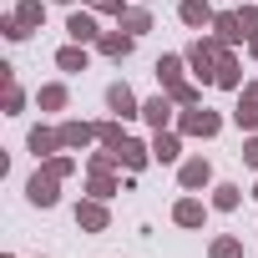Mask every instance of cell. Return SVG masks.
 <instances>
[{"label":"cell","mask_w":258,"mask_h":258,"mask_svg":"<svg viewBox=\"0 0 258 258\" xmlns=\"http://www.w3.org/2000/svg\"><path fill=\"white\" fill-rule=\"evenodd\" d=\"M187 61H192V71H198L203 81H213V76H218V61H223V41H218V36H213V41H192Z\"/></svg>","instance_id":"1"},{"label":"cell","mask_w":258,"mask_h":258,"mask_svg":"<svg viewBox=\"0 0 258 258\" xmlns=\"http://www.w3.org/2000/svg\"><path fill=\"white\" fill-rule=\"evenodd\" d=\"M218 126H223V116L208 111V106H187L182 111V132L187 137H218Z\"/></svg>","instance_id":"2"},{"label":"cell","mask_w":258,"mask_h":258,"mask_svg":"<svg viewBox=\"0 0 258 258\" xmlns=\"http://www.w3.org/2000/svg\"><path fill=\"white\" fill-rule=\"evenodd\" d=\"M56 182H61V177H56L51 167H46V172H36V177H31V187H26V192H31V203H36V208H56V198H61V192H56Z\"/></svg>","instance_id":"3"},{"label":"cell","mask_w":258,"mask_h":258,"mask_svg":"<svg viewBox=\"0 0 258 258\" xmlns=\"http://www.w3.org/2000/svg\"><path fill=\"white\" fill-rule=\"evenodd\" d=\"M106 106H111L116 116H142V106H137V96H132V86H126V81H116V86L106 91Z\"/></svg>","instance_id":"4"},{"label":"cell","mask_w":258,"mask_h":258,"mask_svg":"<svg viewBox=\"0 0 258 258\" xmlns=\"http://www.w3.org/2000/svg\"><path fill=\"white\" fill-rule=\"evenodd\" d=\"M101 56H111V61H121V56H132V46H137V36H121V31H106L101 41Z\"/></svg>","instance_id":"5"},{"label":"cell","mask_w":258,"mask_h":258,"mask_svg":"<svg viewBox=\"0 0 258 258\" xmlns=\"http://www.w3.org/2000/svg\"><path fill=\"white\" fill-rule=\"evenodd\" d=\"M238 126H248V132H258V86H243V101H238Z\"/></svg>","instance_id":"6"},{"label":"cell","mask_w":258,"mask_h":258,"mask_svg":"<svg viewBox=\"0 0 258 258\" xmlns=\"http://www.w3.org/2000/svg\"><path fill=\"white\" fill-rule=\"evenodd\" d=\"M66 31H71V41H76V46H86V41H101V31H96V21H91L86 11H76V16L66 21Z\"/></svg>","instance_id":"7"},{"label":"cell","mask_w":258,"mask_h":258,"mask_svg":"<svg viewBox=\"0 0 258 258\" xmlns=\"http://www.w3.org/2000/svg\"><path fill=\"white\" fill-rule=\"evenodd\" d=\"M182 21L192 26V31H203V26H213V6H208V0H182Z\"/></svg>","instance_id":"8"},{"label":"cell","mask_w":258,"mask_h":258,"mask_svg":"<svg viewBox=\"0 0 258 258\" xmlns=\"http://www.w3.org/2000/svg\"><path fill=\"white\" fill-rule=\"evenodd\" d=\"M213 31H218V41H223V46L243 41V21H238V11H228V16H213Z\"/></svg>","instance_id":"9"},{"label":"cell","mask_w":258,"mask_h":258,"mask_svg":"<svg viewBox=\"0 0 258 258\" xmlns=\"http://www.w3.org/2000/svg\"><path fill=\"white\" fill-rule=\"evenodd\" d=\"M213 182V167H208V157H192V162H182V187H208Z\"/></svg>","instance_id":"10"},{"label":"cell","mask_w":258,"mask_h":258,"mask_svg":"<svg viewBox=\"0 0 258 258\" xmlns=\"http://www.w3.org/2000/svg\"><path fill=\"white\" fill-rule=\"evenodd\" d=\"M147 157H152V147H142V142H132V137H126L121 147H116V162H126V167H147Z\"/></svg>","instance_id":"11"},{"label":"cell","mask_w":258,"mask_h":258,"mask_svg":"<svg viewBox=\"0 0 258 258\" xmlns=\"http://www.w3.org/2000/svg\"><path fill=\"white\" fill-rule=\"evenodd\" d=\"M142 116H147L157 132H162V126H167V116H172V96H152V101H142Z\"/></svg>","instance_id":"12"},{"label":"cell","mask_w":258,"mask_h":258,"mask_svg":"<svg viewBox=\"0 0 258 258\" xmlns=\"http://www.w3.org/2000/svg\"><path fill=\"white\" fill-rule=\"evenodd\" d=\"M96 137V126H86V121H66L61 126V147H86Z\"/></svg>","instance_id":"13"},{"label":"cell","mask_w":258,"mask_h":258,"mask_svg":"<svg viewBox=\"0 0 258 258\" xmlns=\"http://www.w3.org/2000/svg\"><path fill=\"white\" fill-rule=\"evenodd\" d=\"M172 218H177L182 228H203V203H198V198H182V203L172 208Z\"/></svg>","instance_id":"14"},{"label":"cell","mask_w":258,"mask_h":258,"mask_svg":"<svg viewBox=\"0 0 258 258\" xmlns=\"http://www.w3.org/2000/svg\"><path fill=\"white\" fill-rule=\"evenodd\" d=\"M76 223L91 228V233H101V228H106V208H101V203H81V208H76Z\"/></svg>","instance_id":"15"},{"label":"cell","mask_w":258,"mask_h":258,"mask_svg":"<svg viewBox=\"0 0 258 258\" xmlns=\"http://www.w3.org/2000/svg\"><path fill=\"white\" fill-rule=\"evenodd\" d=\"M56 147H61V132H46V126L31 132V152H36V157H51Z\"/></svg>","instance_id":"16"},{"label":"cell","mask_w":258,"mask_h":258,"mask_svg":"<svg viewBox=\"0 0 258 258\" xmlns=\"http://www.w3.org/2000/svg\"><path fill=\"white\" fill-rule=\"evenodd\" d=\"M177 76H182V56H162V61H157V81L172 91V86H182Z\"/></svg>","instance_id":"17"},{"label":"cell","mask_w":258,"mask_h":258,"mask_svg":"<svg viewBox=\"0 0 258 258\" xmlns=\"http://www.w3.org/2000/svg\"><path fill=\"white\" fill-rule=\"evenodd\" d=\"M16 21H21L26 31H36V26L46 21V6H41V0H21V11H16Z\"/></svg>","instance_id":"18"},{"label":"cell","mask_w":258,"mask_h":258,"mask_svg":"<svg viewBox=\"0 0 258 258\" xmlns=\"http://www.w3.org/2000/svg\"><path fill=\"white\" fill-rule=\"evenodd\" d=\"M213 81H218V86H228V91H233V86H243V76H238V61H233L228 51H223V61H218V76H213Z\"/></svg>","instance_id":"19"},{"label":"cell","mask_w":258,"mask_h":258,"mask_svg":"<svg viewBox=\"0 0 258 258\" xmlns=\"http://www.w3.org/2000/svg\"><path fill=\"white\" fill-rule=\"evenodd\" d=\"M152 157H157V162H177V137H172V132H157V137H152Z\"/></svg>","instance_id":"20"},{"label":"cell","mask_w":258,"mask_h":258,"mask_svg":"<svg viewBox=\"0 0 258 258\" xmlns=\"http://www.w3.org/2000/svg\"><path fill=\"white\" fill-rule=\"evenodd\" d=\"M56 66H61V71H86V51H81V46H66V51L56 56Z\"/></svg>","instance_id":"21"},{"label":"cell","mask_w":258,"mask_h":258,"mask_svg":"<svg viewBox=\"0 0 258 258\" xmlns=\"http://www.w3.org/2000/svg\"><path fill=\"white\" fill-rule=\"evenodd\" d=\"M213 208H218V213H233V208H238V187H233V182L213 187Z\"/></svg>","instance_id":"22"},{"label":"cell","mask_w":258,"mask_h":258,"mask_svg":"<svg viewBox=\"0 0 258 258\" xmlns=\"http://www.w3.org/2000/svg\"><path fill=\"white\" fill-rule=\"evenodd\" d=\"M121 26H126V36H142V31H152V16H147V11H126Z\"/></svg>","instance_id":"23"},{"label":"cell","mask_w":258,"mask_h":258,"mask_svg":"<svg viewBox=\"0 0 258 258\" xmlns=\"http://www.w3.org/2000/svg\"><path fill=\"white\" fill-rule=\"evenodd\" d=\"M96 142H101V147H111V152H116V147H121V142H126V137H121V126H116V121H101V126H96Z\"/></svg>","instance_id":"24"},{"label":"cell","mask_w":258,"mask_h":258,"mask_svg":"<svg viewBox=\"0 0 258 258\" xmlns=\"http://www.w3.org/2000/svg\"><path fill=\"white\" fill-rule=\"evenodd\" d=\"M41 106H46V111L66 106V86H41Z\"/></svg>","instance_id":"25"},{"label":"cell","mask_w":258,"mask_h":258,"mask_svg":"<svg viewBox=\"0 0 258 258\" xmlns=\"http://www.w3.org/2000/svg\"><path fill=\"white\" fill-rule=\"evenodd\" d=\"M213 258H243V243L238 238H218L213 243Z\"/></svg>","instance_id":"26"},{"label":"cell","mask_w":258,"mask_h":258,"mask_svg":"<svg viewBox=\"0 0 258 258\" xmlns=\"http://www.w3.org/2000/svg\"><path fill=\"white\" fill-rule=\"evenodd\" d=\"M111 192H116V182L106 172H91V198H111Z\"/></svg>","instance_id":"27"},{"label":"cell","mask_w":258,"mask_h":258,"mask_svg":"<svg viewBox=\"0 0 258 258\" xmlns=\"http://www.w3.org/2000/svg\"><path fill=\"white\" fill-rule=\"evenodd\" d=\"M167 96H172L177 106H198V86H172Z\"/></svg>","instance_id":"28"},{"label":"cell","mask_w":258,"mask_h":258,"mask_svg":"<svg viewBox=\"0 0 258 258\" xmlns=\"http://www.w3.org/2000/svg\"><path fill=\"white\" fill-rule=\"evenodd\" d=\"M238 21H243V36L253 41V36H258V11H253V6H243V11H238Z\"/></svg>","instance_id":"29"},{"label":"cell","mask_w":258,"mask_h":258,"mask_svg":"<svg viewBox=\"0 0 258 258\" xmlns=\"http://www.w3.org/2000/svg\"><path fill=\"white\" fill-rule=\"evenodd\" d=\"M0 31H6V36H11V41H26V36H31V31H26V26H21V21H16V16H6V21H0Z\"/></svg>","instance_id":"30"},{"label":"cell","mask_w":258,"mask_h":258,"mask_svg":"<svg viewBox=\"0 0 258 258\" xmlns=\"http://www.w3.org/2000/svg\"><path fill=\"white\" fill-rule=\"evenodd\" d=\"M91 11H101V16H126L121 0H91Z\"/></svg>","instance_id":"31"},{"label":"cell","mask_w":258,"mask_h":258,"mask_svg":"<svg viewBox=\"0 0 258 258\" xmlns=\"http://www.w3.org/2000/svg\"><path fill=\"white\" fill-rule=\"evenodd\" d=\"M46 167H51V172H56V177H66V172H71V157H51V162H46Z\"/></svg>","instance_id":"32"},{"label":"cell","mask_w":258,"mask_h":258,"mask_svg":"<svg viewBox=\"0 0 258 258\" xmlns=\"http://www.w3.org/2000/svg\"><path fill=\"white\" fill-rule=\"evenodd\" d=\"M243 162H248V167H258V137H253V142L243 147Z\"/></svg>","instance_id":"33"},{"label":"cell","mask_w":258,"mask_h":258,"mask_svg":"<svg viewBox=\"0 0 258 258\" xmlns=\"http://www.w3.org/2000/svg\"><path fill=\"white\" fill-rule=\"evenodd\" d=\"M61 6H71V0H61Z\"/></svg>","instance_id":"34"}]
</instances>
